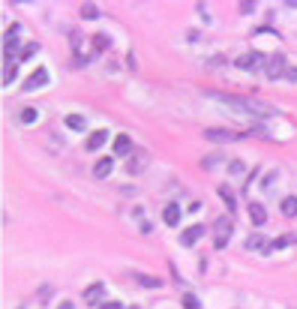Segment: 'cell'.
Wrapping results in <instances>:
<instances>
[{
    "instance_id": "8",
    "label": "cell",
    "mask_w": 297,
    "mask_h": 309,
    "mask_svg": "<svg viewBox=\"0 0 297 309\" xmlns=\"http://www.w3.org/2000/svg\"><path fill=\"white\" fill-rule=\"evenodd\" d=\"M249 219H252V225H267V207L261 201H249Z\"/></svg>"
},
{
    "instance_id": "27",
    "label": "cell",
    "mask_w": 297,
    "mask_h": 309,
    "mask_svg": "<svg viewBox=\"0 0 297 309\" xmlns=\"http://www.w3.org/2000/svg\"><path fill=\"white\" fill-rule=\"evenodd\" d=\"M36 48H39L36 42H30V45H24V48H21V60H27L30 54H36Z\"/></svg>"
},
{
    "instance_id": "12",
    "label": "cell",
    "mask_w": 297,
    "mask_h": 309,
    "mask_svg": "<svg viewBox=\"0 0 297 309\" xmlns=\"http://www.w3.org/2000/svg\"><path fill=\"white\" fill-rule=\"evenodd\" d=\"M105 141H108V132H105V129H96V132H90V138H87L84 147H87V150H99Z\"/></svg>"
},
{
    "instance_id": "11",
    "label": "cell",
    "mask_w": 297,
    "mask_h": 309,
    "mask_svg": "<svg viewBox=\"0 0 297 309\" xmlns=\"http://www.w3.org/2000/svg\"><path fill=\"white\" fill-rule=\"evenodd\" d=\"M219 198L225 201V207H228L231 213H237V198H234V192H231L228 183H219Z\"/></svg>"
},
{
    "instance_id": "4",
    "label": "cell",
    "mask_w": 297,
    "mask_h": 309,
    "mask_svg": "<svg viewBox=\"0 0 297 309\" xmlns=\"http://www.w3.org/2000/svg\"><path fill=\"white\" fill-rule=\"evenodd\" d=\"M264 63H267V54H261V51H246L237 57L240 69H264Z\"/></svg>"
},
{
    "instance_id": "22",
    "label": "cell",
    "mask_w": 297,
    "mask_h": 309,
    "mask_svg": "<svg viewBox=\"0 0 297 309\" xmlns=\"http://www.w3.org/2000/svg\"><path fill=\"white\" fill-rule=\"evenodd\" d=\"M36 117H39V114H36V108H24V111H21V123H33Z\"/></svg>"
},
{
    "instance_id": "2",
    "label": "cell",
    "mask_w": 297,
    "mask_h": 309,
    "mask_svg": "<svg viewBox=\"0 0 297 309\" xmlns=\"http://www.w3.org/2000/svg\"><path fill=\"white\" fill-rule=\"evenodd\" d=\"M285 69H288V60H285L282 54H267V63H264L261 75H267L270 81H276V78H282Z\"/></svg>"
},
{
    "instance_id": "28",
    "label": "cell",
    "mask_w": 297,
    "mask_h": 309,
    "mask_svg": "<svg viewBox=\"0 0 297 309\" xmlns=\"http://www.w3.org/2000/svg\"><path fill=\"white\" fill-rule=\"evenodd\" d=\"M183 306L186 309H198V300L192 297V294H183Z\"/></svg>"
},
{
    "instance_id": "10",
    "label": "cell",
    "mask_w": 297,
    "mask_h": 309,
    "mask_svg": "<svg viewBox=\"0 0 297 309\" xmlns=\"http://www.w3.org/2000/svg\"><path fill=\"white\" fill-rule=\"evenodd\" d=\"M114 153H117V156H132V138L129 135L114 138Z\"/></svg>"
},
{
    "instance_id": "5",
    "label": "cell",
    "mask_w": 297,
    "mask_h": 309,
    "mask_svg": "<svg viewBox=\"0 0 297 309\" xmlns=\"http://www.w3.org/2000/svg\"><path fill=\"white\" fill-rule=\"evenodd\" d=\"M45 84H48V69L39 66V69H33V75L21 84V90H24V93H30V90H39V87H45Z\"/></svg>"
},
{
    "instance_id": "9",
    "label": "cell",
    "mask_w": 297,
    "mask_h": 309,
    "mask_svg": "<svg viewBox=\"0 0 297 309\" xmlns=\"http://www.w3.org/2000/svg\"><path fill=\"white\" fill-rule=\"evenodd\" d=\"M204 138L207 141H237V132H225V129H204Z\"/></svg>"
},
{
    "instance_id": "14",
    "label": "cell",
    "mask_w": 297,
    "mask_h": 309,
    "mask_svg": "<svg viewBox=\"0 0 297 309\" xmlns=\"http://www.w3.org/2000/svg\"><path fill=\"white\" fill-rule=\"evenodd\" d=\"M102 294H105V285H102V282H93V285L84 291V300H87V303H96V300H102Z\"/></svg>"
},
{
    "instance_id": "18",
    "label": "cell",
    "mask_w": 297,
    "mask_h": 309,
    "mask_svg": "<svg viewBox=\"0 0 297 309\" xmlns=\"http://www.w3.org/2000/svg\"><path fill=\"white\" fill-rule=\"evenodd\" d=\"M282 213H285V216H297V198L294 195H288V198L282 201Z\"/></svg>"
},
{
    "instance_id": "17",
    "label": "cell",
    "mask_w": 297,
    "mask_h": 309,
    "mask_svg": "<svg viewBox=\"0 0 297 309\" xmlns=\"http://www.w3.org/2000/svg\"><path fill=\"white\" fill-rule=\"evenodd\" d=\"M294 234H279L276 241H273V249H288V246H294Z\"/></svg>"
},
{
    "instance_id": "26",
    "label": "cell",
    "mask_w": 297,
    "mask_h": 309,
    "mask_svg": "<svg viewBox=\"0 0 297 309\" xmlns=\"http://www.w3.org/2000/svg\"><path fill=\"white\" fill-rule=\"evenodd\" d=\"M282 78H285V81H291V84H294V81H297V66H291V63H288V69H285V72H282Z\"/></svg>"
},
{
    "instance_id": "24",
    "label": "cell",
    "mask_w": 297,
    "mask_h": 309,
    "mask_svg": "<svg viewBox=\"0 0 297 309\" xmlns=\"http://www.w3.org/2000/svg\"><path fill=\"white\" fill-rule=\"evenodd\" d=\"M237 9H240L243 15H252V12H255V3H252V0H246V3H243V0H240V6H237Z\"/></svg>"
},
{
    "instance_id": "6",
    "label": "cell",
    "mask_w": 297,
    "mask_h": 309,
    "mask_svg": "<svg viewBox=\"0 0 297 309\" xmlns=\"http://www.w3.org/2000/svg\"><path fill=\"white\" fill-rule=\"evenodd\" d=\"M243 246H246L249 252H270V249H273V241H267L264 234H249Z\"/></svg>"
},
{
    "instance_id": "25",
    "label": "cell",
    "mask_w": 297,
    "mask_h": 309,
    "mask_svg": "<svg viewBox=\"0 0 297 309\" xmlns=\"http://www.w3.org/2000/svg\"><path fill=\"white\" fill-rule=\"evenodd\" d=\"M138 282H141V285H150V288H159V285H162V282L153 279V276H138Z\"/></svg>"
},
{
    "instance_id": "15",
    "label": "cell",
    "mask_w": 297,
    "mask_h": 309,
    "mask_svg": "<svg viewBox=\"0 0 297 309\" xmlns=\"http://www.w3.org/2000/svg\"><path fill=\"white\" fill-rule=\"evenodd\" d=\"M111 165H114V162H111L108 156H102V159H96V165H93V174L102 180V177H108V174H111Z\"/></svg>"
},
{
    "instance_id": "21",
    "label": "cell",
    "mask_w": 297,
    "mask_h": 309,
    "mask_svg": "<svg viewBox=\"0 0 297 309\" xmlns=\"http://www.w3.org/2000/svg\"><path fill=\"white\" fill-rule=\"evenodd\" d=\"M81 15H84V18H99V9L93 3H84V6H81Z\"/></svg>"
},
{
    "instance_id": "33",
    "label": "cell",
    "mask_w": 297,
    "mask_h": 309,
    "mask_svg": "<svg viewBox=\"0 0 297 309\" xmlns=\"http://www.w3.org/2000/svg\"><path fill=\"white\" fill-rule=\"evenodd\" d=\"M129 309H138V306H129Z\"/></svg>"
},
{
    "instance_id": "32",
    "label": "cell",
    "mask_w": 297,
    "mask_h": 309,
    "mask_svg": "<svg viewBox=\"0 0 297 309\" xmlns=\"http://www.w3.org/2000/svg\"><path fill=\"white\" fill-rule=\"evenodd\" d=\"M57 309H75V303H69V300H63V303H60Z\"/></svg>"
},
{
    "instance_id": "7",
    "label": "cell",
    "mask_w": 297,
    "mask_h": 309,
    "mask_svg": "<svg viewBox=\"0 0 297 309\" xmlns=\"http://www.w3.org/2000/svg\"><path fill=\"white\" fill-rule=\"evenodd\" d=\"M204 231H207V228L195 222V225H189V228H186V231L180 234V243H183V246H195V243L201 241V237H204Z\"/></svg>"
},
{
    "instance_id": "19",
    "label": "cell",
    "mask_w": 297,
    "mask_h": 309,
    "mask_svg": "<svg viewBox=\"0 0 297 309\" xmlns=\"http://www.w3.org/2000/svg\"><path fill=\"white\" fill-rule=\"evenodd\" d=\"M144 159H147V153H141V156H132V159H129V171L138 174L141 168H144Z\"/></svg>"
},
{
    "instance_id": "16",
    "label": "cell",
    "mask_w": 297,
    "mask_h": 309,
    "mask_svg": "<svg viewBox=\"0 0 297 309\" xmlns=\"http://www.w3.org/2000/svg\"><path fill=\"white\" fill-rule=\"evenodd\" d=\"M66 129L81 132V129H84V117H81V114H66Z\"/></svg>"
},
{
    "instance_id": "13",
    "label": "cell",
    "mask_w": 297,
    "mask_h": 309,
    "mask_svg": "<svg viewBox=\"0 0 297 309\" xmlns=\"http://www.w3.org/2000/svg\"><path fill=\"white\" fill-rule=\"evenodd\" d=\"M162 219H165V225H177L180 222V207L174 204H165V210H162Z\"/></svg>"
},
{
    "instance_id": "1",
    "label": "cell",
    "mask_w": 297,
    "mask_h": 309,
    "mask_svg": "<svg viewBox=\"0 0 297 309\" xmlns=\"http://www.w3.org/2000/svg\"><path fill=\"white\" fill-rule=\"evenodd\" d=\"M18 33H21V24H9V30L3 36V54H6V60H18V54H21Z\"/></svg>"
},
{
    "instance_id": "29",
    "label": "cell",
    "mask_w": 297,
    "mask_h": 309,
    "mask_svg": "<svg viewBox=\"0 0 297 309\" xmlns=\"http://www.w3.org/2000/svg\"><path fill=\"white\" fill-rule=\"evenodd\" d=\"M228 171L231 174H240V171H243V162H240V159H234V162L228 165Z\"/></svg>"
},
{
    "instance_id": "20",
    "label": "cell",
    "mask_w": 297,
    "mask_h": 309,
    "mask_svg": "<svg viewBox=\"0 0 297 309\" xmlns=\"http://www.w3.org/2000/svg\"><path fill=\"white\" fill-rule=\"evenodd\" d=\"M3 78H6V84H12V81H15V60H6V69H3Z\"/></svg>"
},
{
    "instance_id": "30",
    "label": "cell",
    "mask_w": 297,
    "mask_h": 309,
    "mask_svg": "<svg viewBox=\"0 0 297 309\" xmlns=\"http://www.w3.org/2000/svg\"><path fill=\"white\" fill-rule=\"evenodd\" d=\"M138 228H141V234H150V231H153V225H150V219H144V222H141Z\"/></svg>"
},
{
    "instance_id": "3",
    "label": "cell",
    "mask_w": 297,
    "mask_h": 309,
    "mask_svg": "<svg viewBox=\"0 0 297 309\" xmlns=\"http://www.w3.org/2000/svg\"><path fill=\"white\" fill-rule=\"evenodd\" d=\"M231 228H234L231 219H216V222H213V246H216V249H225V246H228Z\"/></svg>"
},
{
    "instance_id": "31",
    "label": "cell",
    "mask_w": 297,
    "mask_h": 309,
    "mask_svg": "<svg viewBox=\"0 0 297 309\" xmlns=\"http://www.w3.org/2000/svg\"><path fill=\"white\" fill-rule=\"evenodd\" d=\"M99 309H123V303H117V300H108V303H102Z\"/></svg>"
},
{
    "instance_id": "23",
    "label": "cell",
    "mask_w": 297,
    "mask_h": 309,
    "mask_svg": "<svg viewBox=\"0 0 297 309\" xmlns=\"http://www.w3.org/2000/svg\"><path fill=\"white\" fill-rule=\"evenodd\" d=\"M93 48H96V51H105V48H108V36H93Z\"/></svg>"
}]
</instances>
